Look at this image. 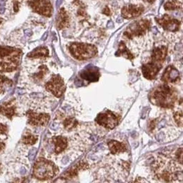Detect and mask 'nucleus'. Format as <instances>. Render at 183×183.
<instances>
[{
	"label": "nucleus",
	"mask_w": 183,
	"mask_h": 183,
	"mask_svg": "<svg viewBox=\"0 0 183 183\" xmlns=\"http://www.w3.org/2000/svg\"><path fill=\"white\" fill-rule=\"evenodd\" d=\"M147 1H149V2H152V1H154V0H147Z\"/></svg>",
	"instance_id": "nucleus-41"
},
{
	"label": "nucleus",
	"mask_w": 183,
	"mask_h": 183,
	"mask_svg": "<svg viewBox=\"0 0 183 183\" xmlns=\"http://www.w3.org/2000/svg\"><path fill=\"white\" fill-rule=\"evenodd\" d=\"M70 53L78 60H85L95 56L97 53V47L85 43H72L69 46Z\"/></svg>",
	"instance_id": "nucleus-3"
},
{
	"label": "nucleus",
	"mask_w": 183,
	"mask_h": 183,
	"mask_svg": "<svg viewBox=\"0 0 183 183\" xmlns=\"http://www.w3.org/2000/svg\"><path fill=\"white\" fill-rule=\"evenodd\" d=\"M0 113L11 119L15 114V107L11 102H9L0 107Z\"/></svg>",
	"instance_id": "nucleus-21"
},
{
	"label": "nucleus",
	"mask_w": 183,
	"mask_h": 183,
	"mask_svg": "<svg viewBox=\"0 0 183 183\" xmlns=\"http://www.w3.org/2000/svg\"><path fill=\"white\" fill-rule=\"evenodd\" d=\"M19 9V3L17 1H15V4H14V11L15 12H17Z\"/></svg>",
	"instance_id": "nucleus-34"
},
{
	"label": "nucleus",
	"mask_w": 183,
	"mask_h": 183,
	"mask_svg": "<svg viewBox=\"0 0 183 183\" xmlns=\"http://www.w3.org/2000/svg\"><path fill=\"white\" fill-rule=\"evenodd\" d=\"M37 137L32 135H27L22 138V142L26 145H33L37 142Z\"/></svg>",
	"instance_id": "nucleus-27"
},
{
	"label": "nucleus",
	"mask_w": 183,
	"mask_h": 183,
	"mask_svg": "<svg viewBox=\"0 0 183 183\" xmlns=\"http://www.w3.org/2000/svg\"><path fill=\"white\" fill-rule=\"evenodd\" d=\"M5 12V7H0V14H3Z\"/></svg>",
	"instance_id": "nucleus-40"
},
{
	"label": "nucleus",
	"mask_w": 183,
	"mask_h": 183,
	"mask_svg": "<svg viewBox=\"0 0 183 183\" xmlns=\"http://www.w3.org/2000/svg\"><path fill=\"white\" fill-rule=\"evenodd\" d=\"M180 80V73L176 68L169 66L165 71L162 76V80L166 82H175Z\"/></svg>",
	"instance_id": "nucleus-15"
},
{
	"label": "nucleus",
	"mask_w": 183,
	"mask_h": 183,
	"mask_svg": "<svg viewBox=\"0 0 183 183\" xmlns=\"http://www.w3.org/2000/svg\"><path fill=\"white\" fill-rule=\"evenodd\" d=\"M29 4L37 13L46 17H50L52 14V7L50 0H31Z\"/></svg>",
	"instance_id": "nucleus-5"
},
{
	"label": "nucleus",
	"mask_w": 183,
	"mask_h": 183,
	"mask_svg": "<svg viewBox=\"0 0 183 183\" xmlns=\"http://www.w3.org/2000/svg\"><path fill=\"white\" fill-rule=\"evenodd\" d=\"M37 148H31L30 150H29V156H28L29 160L32 161L34 160V157H35L36 154H37Z\"/></svg>",
	"instance_id": "nucleus-30"
},
{
	"label": "nucleus",
	"mask_w": 183,
	"mask_h": 183,
	"mask_svg": "<svg viewBox=\"0 0 183 183\" xmlns=\"http://www.w3.org/2000/svg\"><path fill=\"white\" fill-rule=\"evenodd\" d=\"M166 10H175V9H181L182 8V3L179 1H168L164 6Z\"/></svg>",
	"instance_id": "nucleus-25"
},
{
	"label": "nucleus",
	"mask_w": 183,
	"mask_h": 183,
	"mask_svg": "<svg viewBox=\"0 0 183 183\" xmlns=\"http://www.w3.org/2000/svg\"><path fill=\"white\" fill-rule=\"evenodd\" d=\"M57 127H58V124H57V123H53V124L51 125V127H50V128L53 130H56L57 129Z\"/></svg>",
	"instance_id": "nucleus-35"
},
{
	"label": "nucleus",
	"mask_w": 183,
	"mask_h": 183,
	"mask_svg": "<svg viewBox=\"0 0 183 183\" xmlns=\"http://www.w3.org/2000/svg\"><path fill=\"white\" fill-rule=\"evenodd\" d=\"M53 142L55 145V152L57 154L61 153L67 147V140L64 137H54Z\"/></svg>",
	"instance_id": "nucleus-17"
},
{
	"label": "nucleus",
	"mask_w": 183,
	"mask_h": 183,
	"mask_svg": "<svg viewBox=\"0 0 183 183\" xmlns=\"http://www.w3.org/2000/svg\"><path fill=\"white\" fill-rule=\"evenodd\" d=\"M57 27L59 29H62L64 28L67 27L69 24V17L67 15V12L64 9H61L58 15L57 21Z\"/></svg>",
	"instance_id": "nucleus-18"
},
{
	"label": "nucleus",
	"mask_w": 183,
	"mask_h": 183,
	"mask_svg": "<svg viewBox=\"0 0 183 183\" xmlns=\"http://www.w3.org/2000/svg\"><path fill=\"white\" fill-rule=\"evenodd\" d=\"M153 104L165 108H171L177 100V92L168 85L159 86L152 92L150 96Z\"/></svg>",
	"instance_id": "nucleus-1"
},
{
	"label": "nucleus",
	"mask_w": 183,
	"mask_h": 183,
	"mask_svg": "<svg viewBox=\"0 0 183 183\" xmlns=\"http://www.w3.org/2000/svg\"><path fill=\"white\" fill-rule=\"evenodd\" d=\"M174 118H175V120L178 126L180 127H182V112L179 111V112H177L175 113L174 115Z\"/></svg>",
	"instance_id": "nucleus-29"
},
{
	"label": "nucleus",
	"mask_w": 183,
	"mask_h": 183,
	"mask_svg": "<svg viewBox=\"0 0 183 183\" xmlns=\"http://www.w3.org/2000/svg\"><path fill=\"white\" fill-rule=\"evenodd\" d=\"M18 66L17 61H10V62L0 63V72H9L15 70Z\"/></svg>",
	"instance_id": "nucleus-22"
},
{
	"label": "nucleus",
	"mask_w": 183,
	"mask_h": 183,
	"mask_svg": "<svg viewBox=\"0 0 183 183\" xmlns=\"http://www.w3.org/2000/svg\"><path fill=\"white\" fill-rule=\"evenodd\" d=\"M26 170H25L24 168H22L21 170H20V173H21L22 175H24L25 173H26Z\"/></svg>",
	"instance_id": "nucleus-39"
},
{
	"label": "nucleus",
	"mask_w": 183,
	"mask_h": 183,
	"mask_svg": "<svg viewBox=\"0 0 183 183\" xmlns=\"http://www.w3.org/2000/svg\"><path fill=\"white\" fill-rule=\"evenodd\" d=\"M0 24H1V20H0Z\"/></svg>",
	"instance_id": "nucleus-42"
},
{
	"label": "nucleus",
	"mask_w": 183,
	"mask_h": 183,
	"mask_svg": "<svg viewBox=\"0 0 183 183\" xmlns=\"http://www.w3.org/2000/svg\"><path fill=\"white\" fill-rule=\"evenodd\" d=\"M7 131V127L2 124H0V134H4Z\"/></svg>",
	"instance_id": "nucleus-31"
},
{
	"label": "nucleus",
	"mask_w": 183,
	"mask_h": 183,
	"mask_svg": "<svg viewBox=\"0 0 183 183\" xmlns=\"http://www.w3.org/2000/svg\"><path fill=\"white\" fill-rule=\"evenodd\" d=\"M108 147L110 148V150L112 154H117L119 152H122L126 151V146L122 143L119 142L111 140L108 142Z\"/></svg>",
	"instance_id": "nucleus-19"
},
{
	"label": "nucleus",
	"mask_w": 183,
	"mask_h": 183,
	"mask_svg": "<svg viewBox=\"0 0 183 183\" xmlns=\"http://www.w3.org/2000/svg\"><path fill=\"white\" fill-rule=\"evenodd\" d=\"M96 121L100 125L108 129L115 128L118 124V119L111 111L100 113L96 118Z\"/></svg>",
	"instance_id": "nucleus-7"
},
{
	"label": "nucleus",
	"mask_w": 183,
	"mask_h": 183,
	"mask_svg": "<svg viewBox=\"0 0 183 183\" xmlns=\"http://www.w3.org/2000/svg\"><path fill=\"white\" fill-rule=\"evenodd\" d=\"M12 82L7 77L0 75V93L5 92L7 89L12 87Z\"/></svg>",
	"instance_id": "nucleus-24"
},
{
	"label": "nucleus",
	"mask_w": 183,
	"mask_h": 183,
	"mask_svg": "<svg viewBox=\"0 0 183 183\" xmlns=\"http://www.w3.org/2000/svg\"><path fill=\"white\" fill-rule=\"evenodd\" d=\"M21 54V50L10 47H2L0 46V58L9 57V59L12 61L18 62L19 57Z\"/></svg>",
	"instance_id": "nucleus-12"
},
{
	"label": "nucleus",
	"mask_w": 183,
	"mask_h": 183,
	"mask_svg": "<svg viewBox=\"0 0 183 183\" xmlns=\"http://www.w3.org/2000/svg\"><path fill=\"white\" fill-rule=\"evenodd\" d=\"M149 22L147 20H142L135 22L127 27L124 31V35L128 38H133L137 36L142 35L149 28Z\"/></svg>",
	"instance_id": "nucleus-4"
},
{
	"label": "nucleus",
	"mask_w": 183,
	"mask_h": 183,
	"mask_svg": "<svg viewBox=\"0 0 183 183\" xmlns=\"http://www.w3.org/2000/svg\"><path fill=\"white\" fill-rule=\"evenodd\" d=\"M103 13L105 14V15H110V9H109L108 7H105V9H104V11H103Z\"/></svg>",
	"instance_id": "nucleus-36"
},
{
	"label": "nucleus",
	"mask_w": 183,
	"mask_h": 183,
	"mask_svg": "<svg viewBox=\"0 0 183 183\" xmlns=\"http://www.w3.org/2000/svg\"><path fill=\"white\" fill-rule=\"evenodd\" d=\"M162 64H156L150 61L148 64L142 66V73L145 78L148 80H153L160 70Z\"/></svg>",
	"instance_id": "nucleus-11"
},
{
	"label": "nucleus",
	"mask_w": 183,
	"mask_h": 183,
	"mask_svg": "<svg viewBox=\"0 0 183 183\" xmlns=\"http://www.w3.org/2000/svg\"><path fill=\"white\" fill-rule=\"evenodd\" d=\"M46 89L57 97H60L65 90L64 82L59 75L54 76L45 85Z\"/></svg>",
	"instance_id": "nucleus-6"
},
{
	"label": "nucleus",
	"mask_w": 183,
	"mask_h": 183,
	"mask_svg": "<svg viewBox=\"0 0 183 183\" xmlns=\"http://www.w3.org/2000/svg\"><path fill=\"white\" fill-rule=\"evenodd\" d=\"M87 168H88L87 164L86 162H80V163H79L78 165H77L76 166L71 168L70 170L66 172L65 173H64L61 177H62V178H67V179L72 178L76 176L80 170H85V169H87Z\"/></svg>",
	"instance_id": "nucleus-16"
},
{
	"label": "nucleus",
	"mask_w": 183,
	"mask_h": 183,
	"mask_svg": "<svg viewBox=\"0 0 183 183\" xmlns=\"http://www.w3.org/2000/svg\"><path fill=\"white\" fill-rule=\"evenodd\" d=\"M6 0H0V7H5L6 4Z\"/></svg>",
	"instance_id": "nucleus-37"
},
{
	"label": "nucleus",
	"mask_w": 183,
	"mask_h": 183,
	"mask_svg": "<svg viewBox=\"0 0 183 183\" xmlns=\"http://www.w3.org/2000/svg\"><path fill=\"white\" fill-rule=\"evenodd\" d=\"M29 124L34 126H45L50 120V116L47 114H37L31 110L27 112Z\"/></svg>",
	"instance_id": "nucleus-8"
},
{
	"label": "nucleus",
	"mask_w": 183,
	"mask_h": 183,
	"mask_svg": "<svg viewBox=\"0 0 183 183\" xmlns=\"http://www.w3.org/2000/svg\"><path fill=\"white\" fill-rule=\"evenodd\" d=\"M167 47L165 46L155 47L152 54V62L162 64L167 56Z\"/></svg>",
	"instance_id": "nucleus-13"
},
{
	"label": "nucleus",
	"mask_w": 183,
	"mask_h": 183,
	"mask_svg": "<svg viewBox=\"0 0 183 183\" xmlns=\"http://www.w3.org/2000/svg\"><path fill=\"white\" fill-rule=\"evenodd\" d=\"M116 56H123L124 57L127 58L129 59H133V56L131 54V52L127 50V48L126 47L125 45L123 42H120L119 45V50H117L116 54H115Z\"/></svg>",
	"instance_id": "nucleus-23"
},
{
	"label": "nucleus",
	"mask_w": 183,
	"mask_h": 183,
	"mask_svg": "<svg viewBox=\"0 0 183 183\" xmlns=\"http://www.w3.org/2000/svg\"><path fill=\"white\" fill-rule=\"evenodd\" d=\"M144 7L141 5H127L122 8V15L125 19L135 18L141 15Z\"/></svg>",
	"instance_id": "nucleus-10"
},
{
	"label": "nucleus",
	"mask_w": 183,
	"mask_h": 183,
	"mask_svg": "<svg viewBox=\"0 0 183 183\" xmlns=\"http://www.w3.org/2000/svg\"><path fill=\"white\" fill-rule=\"evenodd\" d=\"M63 123H64V127H65V129H67V130H70L76 127V126L77 125V124H78V122H77L75 118L71 117V118H69V119H65Z\"/></svg>",
	"instance_id": "nucleus-26"
},
{
	"label": "nucleus",
	"mask_w": 183,
	"mask_h": 183,
	"mask_svg": "<svg viewBox=\"0 0 183 183\" xmlns=\"http://www.w3.org/2000/svg\"><path fill=\"white\" fill-rule=\"evenodd\" d=\"M163 137H164L163 132H160V133H159L158 135H157V136H156V138H157V140H158L159 142L162 141V139H163Z\"/></svg>",
	"instance_id": "nucleus-32"
},
{
	"label": "nucleus",
	"mask_w": 183,
	"mask_h": 183,
	"mask_svg": "<svg viewBox=\"0 0 183 183\" xmlns=\"http://www.w3.org/2000/svg\"><path fill=\"white\" fill-rule=\"evenodd\" d=\"M80 77L84 80L89 82L98 81L99 77V72L98 69L96 67L87 68L82 71L80 73Z\"/></svg>",
	"instance_id": "nucleus-14"
},
{
	"label": "nucleus",
	"mask_w": 183,
	"mask_h": 183,
	"mask_svg": "<svg viewBox=\"0 0 183 183\" xmlns=\"http://www.w3.org/2000/svg\"><path fill=\"white\" fill-rule=\"evenodd\" d=\"M49 56V50L47 48L44 47H37L33 50L31 52L28 54V57L31 58H39V57H47Z\"/></svg>",
	"instance_id": "nucleus-20"
},
{
	"label": "nucleus",
	"mask_w": 183,
	"mask_h": 183,
	"mask_svg": "<svg viewBox=\"0 0 183 183\" xmlns=\"http://www.w3.org/2000/svg\"><path fill=\"white\" fill-rule=\"evenodd\" d=\"M57 171L55 165L50 161L39 158L34 167V176L41 180L51 179Z\"/></svg>",
	"instance_id": "nucleus-2"
},
{
	"label": "nucleus",
	"mask_w": 183,
	"mask_h": 183,
	"mask_svg": "<svg viewBox=\"0 0 183 183\" xmlns=\"http://www.w3.org/2000/svg\"><path fill=\"white\" fill-rule=\"evenodd\" d=\"M39 69V72L34 75V78L38 80H42L43 77H45L46 73L48 72V69H47V67L45 65H42Z\"/></svg>",
	"instance_id": "nucleus-28"
},
{
	"label": "nucleus",
	"mask_w": 183,
	"mask_h": 183,
	"mask_svg": "<svg viewBox=\"0 0 183 183\" xmlns=\"http://www.w3.org/2000/svg\"><path fill=\"white\" fill-rule=\"evenodd\" d=\"M63 108H64V110L67 113V114H71V113H72V110L69 106H65L63 107Z\"/></svg>",
	"instance_id": "nucleus-33"
},
{
	"label": "nucleus",
	"mask_w": 183,
	"mask_h": 183,
	"mask_svg": "<svg viewBox=\"0 0 183 183\" xmlns=\"http://www.w3.org/2000/svg\"><path fill=\"white\" fill-rule=\"evenodd\" d=\"M157 21L164 29L168 31H176L180 27V22L177 20L171 18L168 15H165L160 20H157Z\"/></svg>",
	"instance_id": "nucleus-9"
},
{
	"label": "nucleus",
	"mask_w": 183,
	"mask_h": 183,
	"mask_svg": "<svg viewBox=\"0 0 183 183\" xmlns=\"http://www.w3.org/2000/svg\"><path fill=\"white\" fill-rule=\"evenodd\" d=\"M4 147H5V145L3 142H0V151H1L3 149H4Z\"/></svg>",
	"instance_id": "nucleus-38"
}]
</instances>
